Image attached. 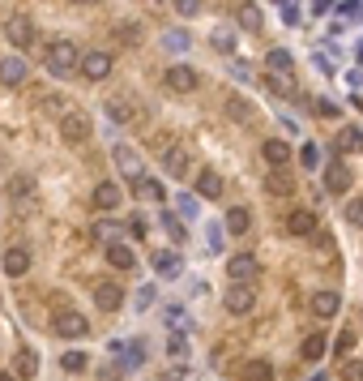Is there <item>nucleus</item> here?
Masks as SVG:
<instances>
[{
    "mask_svg": "<svg viewBox=\"0 0 363 381\" xmlns=\"http://www.w3.org/2000/svg\"><path fill=\"white\" fill-rule=\"evenodd\" d=\"M265 64H270L274 73H291V69H295V56H291L287 47H274V51L265 56Z\"/></svg>",
    "mask_w": 363,
    "mask_h": 381,
    "instance_id": "nucleus-31",
    "label": "nucleus"
},
{
    "mask_svg": "<svg viewBox=\"0 0 363 381\" xmlns=\"http://www.w3.org/2000/svg\"><path fill=\"white\" fill-rule=\"evenodd\" d=\"M351 347H355V335H351V330H342V335H338V343H334V356H347Z\"/></svg>",
    "mask_w": 363,
    "mask_h": 381,
    "instance_id": "nucleus-47",
    "label": "nucleus"
},
{
    "mask_svg": "<svg viewBox=\"0 0 363 381\" xmlns=\"http://www.w3.org/2000/svg\"><path fill=\"white\" fill-rule=\"evenodd\" d=\"M77 4H98V0H77Z\"/></svg>",
    "mask_w": 363,
    "mask_h": 381,
    "instance_id": "nucleus-56",
    "label": "nucleus"
},
{
    "mask_svg": "<svg viewBox=\"0 0 363 381\" xmlns=\"http://www.w3.org/2000/svg\"><path fill=\"white\" fill-rule=\"evenodd\" d=\"M163 172H167L171 180L188 176V150H184V146H167V150H163Z\"/></svg>",
    "mask_w": 363,
    "mask_h": 381,
    "instance_id": "nucleus-17",
    "label": "nucleus"
},
{
    "mask_svg": "<svg viewBox=\"0 0 363 381\" xmlns=\"http://www.w3.org/2000/svg\"><path fill=\"white\" fill-rule=\"evenodd\" d=\"M312 9H317V13H325V9H329V0H312Z\"/></svg>",
    "mask_w": 363,
    "mask_h": 381,
    "instance_id": "nucleus-54",
    "label": "nucleus"
},
{
    "mask_svg": "<svg viewBox=\"0 0 363 381\" xmlns=\"http://www.w3.org/2000/svg\"><path fill=\"white\" fill-rule=\"evenodd\" d=\"M34 107H39V116H51V120H60V116H64V112H68V107H64V99H60V94H43V99H39V103H34Z\"/></svg>",
    "mask_w": 363,
    "mask_h": 381,
    "instance_id": "nucleus-32",
    "label": "nucleus"
},
{
    "mask_svg": "<svg viewBox=\"0 0 363 381\" xmlns=\"http://www.w3.org/2000/svg\"><path fill=\"white\" fill-rule=\"evenodd\" d=\"M317 227H321V223H317V214H312V210H291V214H287V232H291V236L312 240V236H317Z\"/></svg>",
    "mask_w": 363,
    "mask_h": 381,
    "instance_id": "nucleus-15",
    "label": "nucleus"
},
{
    "mask_svg": "<svg viewBox=\"0 0 363 381\" xmlns=\"http://www.w3.org/2000/svg\"><path fill=\"white\" fill-rule=\"evenodd\" d=\"M94 236H103V240L111 244V240L120 236V223H111V219H103V223H94Z\"/></svg>",
    "mask_w": 363,
    "mask_h": 381,
    "instance_id": "nucleus-44",
    "label": "nucleus"
},
{
    "mask_svg": "<svg viewBox=\"0 0 363 381\" xmlns=\"http://www.w3.org/2000/svg\"><path fill=\"white\" fill-rule=\"evenodd\" d=\"M128 232H133V236L141 240V236L150 232V223H145V214H133V219H128Z\"/></svg>",
    "mask_w": 363,
    "mask_h": 381,
    "instance_id": "nucleus-48",
    "label": "nucleus"
},
{
    "mask_svg": "<svg viewBox=\"0 0 363 381\" xmlns=\"http://www.w3.org/2000/svg\"><path fill=\"white\" fill-rule=\"evenodd\" d=\"M223 223H227L231 236H248V227H252V210H248V206H231Z\"/></svg>",
    "mask_w": 363,
    "mask_h": 381,
    "instance_id": "nucleus-25",
    "label": "nucleus"
},
{
    "mask_svg": "<svg viewBox=\"0 0 363 381\" xmlns=\"http://www.w3.org/2000/svg\"><path fill=\"white\" fill-rule=\"evenodd\" d=\"M227 279H231V283H257V279H261L257 253H231V257H227Z\"/></svg>",
    "mask_w": 363,
    "mask_h": 381,
    "instance_id": "nucleus-3",
    "label": "nucleus"
},
{
    "mask_svg": "<svg viewBox=\"0 0 363 381\" xmlns=\"http://www.w3.org/2000/svg\"><path fill=\"white\" fill-rule=\"evenodd\" d=\"M60 369H64V373H81V369H86V352H64V356H60Z\"/></svg>",
    "mask_w": 363,
    "mask_h": 381,
    "instance_id": "nucleus-37",
    "label": "nucleus"
},
{
    "mask_svg": "<svg viewBox=\"0 0 363 381\" xmlns=\"http://www.w3.org/2000/svg\"><path fill=\"white\" fill-rule=\"evenodd\" d=\"M163 86H167L171 94H193V90L201 86V77H197V69H188V64H171V69L163 73Z\"/></svg>",
    "mask_w": 363,
    "mask_h": 381,
    "instance_id": "nucleus-5",
    "label": "nucleus"
},
{
    "mask_svg": "<svg viewBox=\"0 0 363 381\" xmlns=\"http://www.w3.org/2000/svg\"><path fill=\"white\" fill-rule=\"evenodd\" d=\"M171 4H175L180 17H197V13H201V0H171Z\"/></svg>",
    "mask_w": 363,
    "mask_h": 381,
    "instance_id": "nucleus-45",
    "label": "nucleus"
},
{
    "mask_svg": "<svg viewBox=\"0 0 363 381\" xmlns=\"http://www.w3.org/2000/svg\"><path fill=\"white\" fill-rule=\"evenodd\" d=\"M359 107H363V94H359Z\"/></svg>",
    "mask_w": 363,
    "mask_h": 381,
    "instance_id": "nucleus-59",
    "label": "nucleus"
},
{
    "mask_svg": "<svg viewBox=\"0 0 363 381\" xmlns=\"http://www.w3.org/2000/svg\"><path fill=\"white\" fill-rule=\"evenodd\" d=\"M4 39H9L17 51H26V47L34 43V21H30L26 13H13V17L4 21Z\"/></svg>",
    "mask_w": 363,
    "mask_h": 381,
    "instance_id": "nucleus-7",
    "label": "nucleus"
},
{
    "mask_svg": "<svg viewBox=\"0 0 363 381\" xmlns=\"http://www.w3.org/2000/svg\"><path fill=\"white\" fill-rule=\"evenodd\" d=\"M291 189H295L291 172H287V167H270V176H265V193H270V197H287Z\"/></svg>",
    "mask_w": 363,
    "mask_h": 381,
    "instance_id": "nucleus-22",
    "label": "nucleus"
},
{
    "mask_svg": "<svg viewBox=\"0 0 363 381\" xmlns=\"http://www.w3.org/2000/svg\"><path fill=\"white\" fill-rule=\"evenodd\" d=\"M111 154H116V167H120L128 180H137V176H141V154H137L133 146H116Z\"/></svg>",
    "mask_w": 363,
    "mask_h": 381,
    "instance_id": "nucleus-20",
    "label": "nucleus"
},
{
    "mask_svg": "<svg viewBox=\"0 0 363 381\" xmlns=\"http://www.w3.org/2000/svg\"><path fill=\"white\" fill-rule=\"evenodd\" d=\"M235 17H240V26H244L248 34H261V30H265V17H261V9H257L252 0H244V4L235 9Z\"/></svg>",
    "mask_w": 363,
    "mask_h": 381,
    "instance_id": "nucleus-24",
    "label": "nucleus"
},
{
    "mask_svg": "<svg viewBox=\"0 0 363 381\" xmlns=\"http://www.w3.org/2000/svg\"><path fill=\"white\" fill-rule=\"evenodd\" d=\"M317 116H325V120H338V103H334V99H317Z\"/></svg>",
    "mask_w": 363,
    "mask_h": 381,
    "instance_id": "nucleus-46",
    "label": "nucleus"
},
{
    "mask_svg": "<svg viewBox=\"0 0 363 381\" xmlns=\"http://www.w3.org/2000/svg\"><path fill=\"white\" fill-rule=\"evenodd\" d=\"M300 163H304V167H321V146H312V142H308V146L300 150Z\"/></svg>",
    "mask_w": 363,
    "mask_h": 381,
    "instance_id": "nucleus-43",
    "label": "nucleus"
},
{
    "mask_svg": "<svg viewBox=\"0 0 363 381\" xmlns=\"http://www.w3.org/2000/svg\"><path fill=\"white\" fill-rule=\"evenodd\" d=\"M347 223H351V227H363V197H351V202H347Z\"/></svg>",
    "mask_w": 363,
    "mask_h": 381,
    "instance_id": "nucleus-42",
    "label": "nucleus"
},
{
    "mask_svg": "<svg viewBox=\"0 0 363 381\" xmlns=\"http://www.w3.org/2000/svg\"><path fill=\"white\" fill-rule=\"evenodd\" d=\"M223 305H227V313H231V317L252 313V309H257V292H252V283H231V292L223 296Z\"/></svg>",
    "mask_w": 363,
    "mask_h": 381,
    "instance_id": "nucleus-6",
    "label": "nucleus"
},
{
    "mask_svg": "<svg viewBox=\"0 0 363 381\" xmlns=\"http://www.w3.org/2000/svg\"><path fill=\"white\" fill-rule=\"evenodd\" d=\"M274 4H287V0H274Z\"/></svg>",
    "mask_w": 363,
    "mask_h": 381,
    "instance_id": "nucleus-58",
    "label": "nucleus"
},
{
    "mask_svg": "<svg viewBox=\"0 0 363 381\" xmlns=\"http://www.w3.org/2000/svg\"><path fill=\"white\" fill-rule=\"evenodd\" d=\"M338 309H342V296H338L334 287H321V292H312V313H317L321 322L338 317Z\"/></svg>",
    "mask_w": 363,
    "mask_h": 381,
    "instance_id": "nucleus-12",
    "label": "nucleus"
},
{
    "mask_svg": "<svg viewBox=\"0 0 363 381\" xmlns=\"http://www.w3.org/2000/svg\"><path fill=\"white\" fill-rule=\"evenodd\" d=\"M197 193H201L205 202L223 197V176H218L214 167H201V172H197Z\"/></svg>",
    "mask_w": 363,
    "mask_h": 381,
    "instance_id": "nucleus-21",
    "label": "nucleus"
},
{
    "mask_svg": "<svg viewBox=\"0 0 363 381\" xmlns=\"http://www.w3.org/2000/svg\"><path fill=\"white\" fill-rule=\"evenodd\" d=\"M133 193L145 197V202H163V180H154V176H137V180H133Z\"/></svg>",
    "mask_w": 363,
    "mask_h": 381,
    "instance_id": "nucleus-27",
    "label": "nucleus"
},
{
    "mask_svg": "<svg viewBox=\"0 0 363 381\" xmlns=\"http://www.w3.org/2000/svg\"><path fill=\"white\" fill-rule=\"evenodd\" d=\"M227 116H235L240 124H248V120H252V107H248L240 94H231V99H227Z\"/></svg>",
    "mask_w": 363,
    "mask_h": 381,
    "instance_id": "nucleus-34",
    "label": "nucleus"
},
{
    "mask_svg": "<svg viewBox=\"0 0 363 381\" xmlns=\"http://www.w3.org/2000/svg\"><path fill=\"white\" fill-rule=\"evenodd\" d=\"M210 47H214L218 56H231V51H235V34H231L227 26H218V30L210 34Z\"/></svg>",
    "mask_w": 363,
    "mask_h": 381,
    "instance_id": "nucleus-30",
    "label": "nucleus"
},
{
    "mask_svg": "<svg viewBox=\"0 0 363 381\" xmlns=\"http://www.w3.org/2000/svg\"><path fill=\"white\" fill-rule=\"evenodd\" d=\"M26 81V60L21 56H4L0 60V86H21Z\"/></svg>",
    "mask_w": 363,
    "mask_h": 381,
    "instance_id": "nucleus-23",
    "label": "nucleus"
},
{
    "mask_svg": "<svg viewBox=\"0 0 363 381\" xmlns=\"http://www.w3.org/2000/svg\"><path fill=\"white\" fill-rule=\"evenodd\" d=\"M0 381H17V373H0Z\"/></svg>",
    "mask_w": 363,
    "mask_h": 381,
    "instance_id": "nucleus-55",
    "label": "nucleus"
},
{
    "mask_svg": "<svg viewBox=\"0 0 363 381\" xmlns=\"http://www.w3.org/2000/svg\"><path fill=\"white\" fill-rule=\"evenodd\" d=\"M137 112H141V107H137V99H128V94H111V99H107V120H111V124H133Z\"/></svg>",
    "mask_w": 363,
    "mask_h": 381,
    "instance_id": "nucleus-10",
    "label": "nucleus"
},
{
    "mask_svg": "<svg viewBox=\"0 0 363 381\" xmlns=\"http://www.w3.org/2000/svg\"><path fill=\"white\" fill-rule=\"evenodd\" d=\"M116 34H120V39H124V43H141V30H137V26H120V30H116Z\"/></svg>",
    "mask_w": 363,
    "mask_h": 381,
    "instance_id": "nucleus-49",
    "label": "nucleus"
},
{
    "mask_svg": "<svg viewBox=\"0 0 363 381\" xmlns=\"http://www.w3.org/2000/svg\"><path fill=\"white\" fill-rule=\"evenodd\" d=\"M163 381H193L188 369H171V373H163Z\"/></svg>",
    "mask_w": 363,
    "mask_h": 381,
    "instance_id": "nucleus-52",
    "label": "nucleus"
},
{
    "mask_svg": "<svg viewBox=\"0 0 363 381\" xmlns=\"http://www.w3.org/2000/svg\"><path fill=\"white\" fill-rule=\"evenodd\" d=\"M4 274H13V279H21L26 270H30V249H21V244H13V249H4Z\"/></svg>",
    "mask_w": 363,
    "mask_h": 381,
    "instance_id": "nucleus-19",
    "label": "nucleus"
},
{
    "mask_svg": "<svg viewBox=\"0 0 363 381\" xmlns=\"http://www.w3.org/2000/svg\"><path fill=\"white\" fill-rule=\"evenodd\" d=\"M163 223H167V232H171V240H175V244H184V236H188V232H184V223H180L175 214H167V210H163Z\"/></svg>",
    "mask_w": 363,
    "mask_h": 381,
    "instance_id": "nucleus-41",
    "label": "nucleus"
},
{
    "mask_svg": "<svg viewBox=\"0 0 363 381\" xmlns=\"http://www.w3.org/2000/svg\"><path fill=\"white\" fill-rule=\"evenodd\" d=\"M265 86H270V94H278V99H291V81H287L282 73H274V69H270V73H265Z\"/></svg>",
    "mask_w": 363,
    "mask_h": 381,
    "instance_id": "nucleus-33",
    "label": "nucleus"
},
{
    "mask_svg": "<svg viewBox=\"0 0 363 381\" xmlns=\"http://www.w3.org/2000/svg\"><path fill=\"white\" fill-rule=\"evenodd\" d=\"M359 64H363V47H359Z\"/></svg>",
    "mask_w": 363,
    "mask_h": 381,
    "instance_id": "nucleus-57",
    "label": "nucleus"
},
{
    "mask_svg": "<svg viewBox=\"0 0 363 381\" xmlns=\"http://www.w3.org/2000/svg\"><path fill=\"white\" fill-rule=\"evenodd\" d=\"M9 193H13V197H30V193H34V180H30V176H13V180H9Z\"/></svg>",
    "mask_w": 363,
    "mask_h": 381,
    "instance_id": "nucleus-38",
    "label": "nucleus"
},
{
    "mask_svg": "<svg viewBox=\"0 0 363 381\" xmlns=\"http://www.w3.org/2000/svg\"><path fill=\"white\" fill-rule=\"evenodd\" d=\"M51 330H56L60 339H86V335H90V322H86L77 309H60V313L51 317Z\"/></svg>",
    "mask_w": 363,
    "mask_h": 381,
    "instance_id": "nucleus-4",
    "label": "nucleus"
},
{
    "mask_svg": "<svg viewBox=\"0 0 363 381\" xmlns=\"http://www.w3.org/2000/svg\"><path fill=\"white\" fill-rule=\"evenodd\" d=\"M77 64H81V51L68 39H60V43L47 47V73L51 77H68V73H77Z\"/></svg>",
    "mask_w": 363,
    "mask_h": 381,
    "instance_id": "nucleus-1",
    "label": "nucleus"
},
{
    "mask_svg": "<svg viewBox=\"0 0 363 381\" xmlns=\"http://www.w3.org/2000/svg\"><path fill=\"white\" fill-rule=\"evenodd\" d=\"M312 244H317V253H321V257H334V253H338V244H334V236H329L325 227H317V236H312Z\"/></svg>",
    "mask_w": 363,
    "mask_h": 381,
    "instance_id": "nucleus-36",
    "label": "nucleus"
},
{
    "mask_svg": "<svg viewBox=\"0 0 363 381\" xmlns=\"http://www.w3.org/2000/svg\"><path fill=\"white\" fill-rule=\"evenodd\" d=\"M282 21H287V26H300V9H295V4H282Z\"/></svg>",
    "mask_w": 363,
    "mask_h": 381,
    "instance_id": "nucleus-50",
    "label": "nucleus"
},
{
    "mask_svg": "<svg viewBox=\"0 0 363 381\" xmlns=\"http://www.w3.org/2000/svg\"><path fill=\"white\" fill-rule=\"evenodd\" d=\"M137 305L145 309V305H154V287H141V296H137Z\"/></svg>",
    "mask_w": 363,
    "mask_h": 381,
    "instance_id": "nucleus-53",
    "label": "nucleus"
},
{
    "mask_svg": "<svg viewBox=\"0 0 363 381\" xmlns=\"http://www.w3.org/2000/svg\"><path fill=\"white\" fill-rule=\"evenodd\" d=\"M261 159H265V167H287L291 163V146L282 137H270V142H261Z\"/></svg>",
    "mask_w": 363,
    "mask_h": 381,
    "instance_id": "nucleus-16",
    "label": "nucleus"
},
{
    "mask_svg": "<svg viewBox=\"0 0 363 381\" xmlns=\"http://www.w3.org/2000/svg\"><path fill=\"white\" fill-rule=\"evenodd\" d=\"M77 73H81L86 81H103V77L111 73V51H81Z\"/></svg>",
    "mask_w": 363,
    "mask_h": 381,
    "instance_id": "nucleus-8",
    "label": "nucleus"
},
{
    "mask_svg": "<svg viewBox=\"0 0 363 381\" xmlns=\"http://www.w3.org/2000/svg\"><path fill=\"white\" fill-rule=\"evenodd\" d=\"M351 184H355V176H351V167H347L342 159L325 167V193H334V197H342V193H351Z\"/></svg>",
    "mask_w": 363,
    "mask_h": 381,
    "instance_id": "nucleus-9",
    "label": "nucleus"
},
{
    "mask_svg": "<svg viewBox=\"0 0 363 381\" xmlns=\"http://www.w3.org/2000/svg\"><path fill=\"white\" fill-rule=\"evenodd\" d=\"M56 129H60V142L81 146V142L90 137V129H94V124H90V116H86V112H73V107H68V112L56 120Z\"/></svg>",
    "mask_w": 363,
    "mask_h": 381,
    "instance_id": "nucleus-2",
    "label": "nucleus"
},
{
    "mask_svg": "<svg viewBox=\"0 0 363 381\" xmlns=\"http://www.w3.org/2000/svg\"><path fill=\"white\" fill-rule=\"evenodd\" d=\"M120 202H124V193H120V184H116V180H103V184H94V210L111 214Z\"/></svg>",
    "mask_w": 363,
    "mask_h": 381,
    "instance_id": "nucleus-14",
    "label": "nucleus"
},
{
    "mask_svg": "<svg viewBox=\"0 0 363 381\" xmlns=\"http://www.w3.org/2000/svg\"><path fill=\"white\" fill-rule=\"evenodd\" d=\"M163 47L184 51V47H188V34H184V30H167V34H163Z\"/></svg>",
    "mask_w": 363,
    "mask_h": 381,
    "instance_id": "nucleus-40",
    "label": "nucleus"
},
{
    "mask_svg": "<svg viewBox=\"0 0 363 381\" xmlns=\"http://www.w3.org/2000/svg\"><path fill=\"white\" fill-rule=\"evenodd\" d=\"M94 305H98L103 313H116V309L124 305V287H120V283H111V279L94 283Z\"/></svg>",
    "mask_w": 363,
    "mask_h": 381,
    "instance_id": "nucleus-11",
    "label": "nucleus"
},
{
    "mask_svg": "<svg viewBox=\"0 0 363 381\" xmlns=\"http://www.w3.org/2000/svg\"><path fill=\"white\" fill-rule=\"evenodd\" d=\"M244 381H274V365L270 360H244Z\"/></svg>",
    "mask_w": 363,
    "mask_h": 381,
    "instance_id": "nucleus-29",
    "label": "nucleus"
},
{
    "mask_svg": "<svg viewBox=\"0 0 363 381\" xmlns=\"http://www.w3.org/2000/svg\"><path fill=\"white\" fill-rule=\"evenodd\" d=\"M334 154H363V133L355 124H342L334 133Z\"/></svg>",
    "mask_w": 363,
    "mask_h": 381,
    "instance_id": "nucleus-13",
    "label": "nucleus"
},
{
    "mask_svg": "<svg viewBox=\"0 0 363 381\" xmlns=\"http://www.w3.org/2000/svg\"><path fill=\"white\" fill-rule=\"evenodd\" d=\"M167 352H171V356H180V360H184V356H188V347H184V339H180V335H175V339H171V343H167Z\"/></svg>",
    "mask_w": 363,
    "mask_h": 381,
    "instance_id": "nucleus-51",
    "label": "nucleus"
},
{
    "mask_svg": "<svg viewBox=\"0 0 363 381\" xmlns=\"http://www.w3.org/2000/svg\"><path fill=\"white\" fill-rule=\"evenodd\" d=\"M325 347H329V343H325V335H308V339H304V360H321V356H325Z\"/></svg>",
    "mask_w": 363,
    "mask_h": 381,
    "instance_id": "nucleus-35",
    "label": "nucleus"
},
{
    "mask_svg": "<svg viewBox=\"0 0 363 381\" xmlns=\"http://www.w3.org/2000/svg\"><path fill=\"white\" fill-rule=\"evenodd\" d=\"M107 262H111L116 270H133V266H137V253H133L128 244H120V240H111V244H107Z\"/></svg>",
    "mask_w": 363,
    "mask_h": 381,
    "instance_id": "nucleus-26",
    "label": "nucleus"
},
{
    "mask_svg": "<svg viewBox=\"0 0 363 381\" xmlns=\"http://www.w3.org/2000/svg\"><path fill=\"white\" fill-rule=\"evenodd\" d=\"M13 373H17V377H34V373H39V356H34V352H30V347H21V352H17V356H13Z\"/></svg>",
    "mask_w": 363,
    "mask_h": 381,
    "instance_id": "nucleus-28",
    "label": "nucleus"
},
{
    "mask_svg": "<svg viewBox=\"0 0 363 381\" xmlns=\"http://www.w3.org/2000/svg\"><path fill=\"white\" fill-rule=\"evenodd\" d=\"M154 274L158 279H180V270H184V262H180V253L175 249H163V253H154Z\"/></svg>",
    "mask_w": 363,
    "mask_h": 381,
    "instance_id": "nucleus-18",
    "label": "nucleus"
},
{
    "mask_svg": "<svg viewBox=\"0 0 363 381\" xmlns=\"http://www.w3.org/2000/svg\"><path fill=\"white\" fill-rule=\"evenodd\" d=\"M338 377H342V381H363V360H342Z\"/></svg>",
    "mask_w": 363,
    "mask_h": 381,
    "instance_id": "nucleus-39",
    "label": "nucleus"
}]
</instances>
